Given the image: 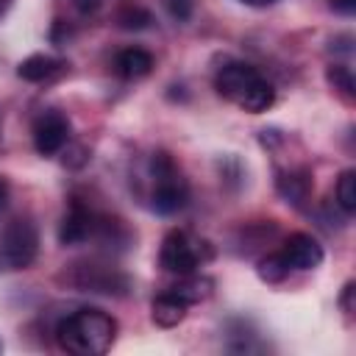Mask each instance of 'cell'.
I'll return each instance as SVG.
<instances>
[{"label":"cell","mask_w":356,"mask_h":356,"mask_svg":"<svg viewBox=\"0 0 356 356\" xmlns=\"http://www.w3.org/2000/svg\"><path fill=\"white\" fill-rule=\"evenodd\" d=\"M100 222H103V217L97 211H92L81 200H72L70 211L64 214V220L58 225V242L61 245H81V242L97 239Z\"/></svg>","instance_id":"cell-8"},{"label":"cell","mask_w":356,"mask_h":356,"mask_svg":"<svg viewBox=\"0 0 356 356\" xmlns=\"http://www.w3.org/2000/svg\"><path fill=\"white\" fill-rule=\"evenodd\" d=\"M214 89L248 114H261L275 103L273 83L248 61H225L214 72Z\"/></svg>","instance_id":"cell-2"},{"label":"cell","mask_w":356,"mask_h":356,"mask_svg":"<svg viewBox=\"0 0 356 356\" xmlns=\"http://www.w3.org/2000/svg\"><path fill=\"white\" fill-rule=\"evenodd\" d=\"M39 253V231L28 217L11 220L0 234V270L14 273L33 264Z\"/></svg>","instance_id":"cell-5"},{"label":"cell","mask_w":356,"mask_h":356,"mask_svg":"<svg viewBox=\"0 0 356 356\" xmlns=\"http://www.w3.org/2000/svg\"><path fill=\"white\" fill-rule=\"evenodd\" d=\"M117 337V320L103 309H75L56 328V342L72 356H100Z\"/></svg>","instance_id":"cell-1"},{"label":"cell","mask_w":356,"mask_h":356,"mask_svg":"<svg viewBox=\"0 0 356 356\" xmlns=\"http://www.w3.org/2000/svg\"><path fill=\"white\" fill-rule=\"evenodd\" d=\"M70 284L83 289V292H106V295H122L128 289V278L117 267L97 264V261L75 264Z\"/></svg>","instance_id":"cell-7"},{"label":"cell","mask_w":356,"mask_h":356,"mask_svg":"<svg viewBox=\"0 0 356 356\" xmlns=\"http://www.w3.org/2000/svg\"><path fill=\"white\" fill-rule=\"evenodd\" d=\"M211 286H214L211 278L197 275V273H189V275H178V284H172L170 292L178 295L186 306H195V303H200V300H206L211 295Z\"/></svg>","instance_id":"cell-13"},{"label":"cell","mask_w":356,"mask_h":356,"mask_svg":"<svg viewBox=\"0 0 356 356\" xmlns=\"http://www.w3.org/2000/svg\"><path fill=\"white\" fill-rule=\"evenodd\" d=\"M186 303L178 298V295H172L170 289L167 292H161L156 300H153V312H150V317H153V323L156 325H161V328H172V325H178L184 317H186Z\"/></svg>","instance_id":"cell-12"},{"label":"cell","mask_w":356,"mask_h":356,"mask_svg":"<svg viewBox=\"0 0 356 356\" xmlns=\"http://www.w3.org/2000/svg\"><path fill=\"white\" fill-rule=\"evenodd\" d=\"M72 3H75V8L81 14H95L100 8V0H72Z\"/></svg>","instance_id":"cell-16"},{"label":"cell","mask_w":356,"mask_h":356,"mask_svg":"<svg viewBox=\"0 0 356 356\" xmlns=\"http://www.w3.org/2000/svg\"><path fill=\"white\" fill-rule=\"evenodd\" d=\"M61 70H64V58H56V56H47V53H33L19 64L17 75L31 81V83H42V81L56 78Z\"/></svg>","instance_id":"cell-11"},{"label":"cell","mask_w":356,"mask_h":356,"mask_svg":"<svg viewBox=\"0 0 356 356\" xmlns=\"http://www.w3.org/2000/svg\"><path fill=\"white\" fill-rule=\"evenodd\" d=\"M334 6H337L339 11H345V14H350V11H353V0H337Z\"/></svg>","instance_id":"cell-18"},{"label":"cell","mask_w":356,"mask_h":356,"mask_svg":"<svg viewBox=\"0 0 356 356\" xmlns=\"http://www.w3.org/2000/svg\"><path fill=\"white\" fill-rule=\"evenodd\" d=\"M70 120L67 114H61L58 108H47L36 117L33 122V147L39 156H56L67 147L70 142Z\"/></svg>","instance_id":"cell-6"},{"label":"cell","mask_w":356,"mask_h":356,"mask_svg":"<svg viewBox=\"0 0 356 356\" xmlns=\"http://www.w3.org/2000/svg\"><path fill=\"white\" fill-rule=\"evenodd\" d=\"M211 256H214V250L206 239H200L184 228H172L161 242L159 264H161V270H167L172 275H189V273H197L206 261H211Z\"/></svg>","instance_id":"cell-4"},{"label":"cell","mask_w":356,"mask_h":356,"mask_svg":"<svg viewBox=\"0 0 356 356\" xmlns=\"http://www.w3.org/2000/svg\"><path fill=\"white\" fill-rule=\"evenodd\" d=\"M6 203H8V184L0 178V211L6 209Z\"/></svg>","instance_id":"cell-17"},{"label":"cell","mask_w":356,"mask_h":356,"mask_svg":"<svg viewBox=\"0 0 356 356\" xmlns=\"http://www.w3.org/2000/svg\"><path fill=\"white\" fill-rule=\"evenodd\" d=\"M0 350H3V345H0Z\"/></svg>","instance_id":"cell-20"},{"label":"cell","mask_w":356,"mask_h":356,"mask_svg":"<svg viewBox=\"0 0 356 356\" xmlns=\"http://www.w3.org/2000/svg\"><path fill=\"white\" fill-rule=\"evenodd\" d=\"M150 22H153V17L145 8H125L120 14V25L122 28H147Z\"/></svg>","instance_id":"cell-15"},{"label":"cell","mask_w":356,"mask_h":356,"mask_svg":"<svg viewBox=\"0 0 356 356\" xmlns=\"http://www.w3.org/2000/svg\"><path fill=\"white\" fill-rule=\"evenodd\" d=\"M114 70H117L120 78H128V81L145 78L153 70V56L147 50H142V47H125V50L117 53Z\"/></svg>","instance_id":"cell-10"},{"label":"cell","mask_w":356,"mask_h":356,"mask_svg":"<svg viewBox=\"0 0 356 356\" xmlns=\"http://www.w3.org/2000/svg\"><path fill=\"white\" fill-rule=\"evenodd\" d=\"M278 259L286 270H314L323 264V245L312 234H292L278 250Z\"/></svg>","instance_id":"cell-9"},{"label":"cell","mask_w":356,"mask_h":356,"mask_svg":"<svg viewBox=\"0 0 356 356\" xmlns=\"http://www.w3.org/2000/svg\"><path fill=\"white\" fill-rule=\"evenodd\" d=\"M189 200V184L167 153L150 156V209L156 214H175Z\"/></svg>","instance_id":"cell-3"},{"label":"cell","mask_w":356,"mask_h":356,"mask_svg":"<svg viewBox=\"0 0 356 356\" xmlns=\"http://www.w3.org/2000/svg\"><path fill=\"white\" fill-rule=\"evenodd\" d=\"M337 203L345 214H353L356 211V172L353 170H345L339 178H337Z\"/></svg>","instance_id":"cell-14"},{"label":"cell","mask_w":356,"mask_h":356,"mask_svg":"<svg viewBox=\"0 0 356 356\" xmlns=\"http://www.w3.org/2000/svg\"><path fill=\"white\" fill-rule=\"evenodd\" d=\"M239 3H245V6H256V8H264V6H270V3H275V0H239Z\"/></svg>","instance_id":"cell-19"}]
</instances>
